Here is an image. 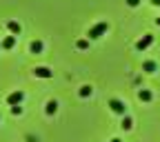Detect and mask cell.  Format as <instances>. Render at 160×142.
Segmentation results:
<instances>
[{"label":"cell","mask_w":160,"mask_h":142,"mask_svg":"<svg viewBox=\"0 0 160 142\" xmlns=\"http://www.w3.org/2000/svg\"><path fill=\"white\" fill-rule=\"evenodd\" d=\"M25 100V93L22 91H13V93H9L7 95V105H11V107H18L20 102Z\"/></svg>","instance_id":"cell-4"},{"label":"cell","mask_w":160,"mask_h":142,"mask_svg":"<svg viewBox=\"0 0 160 142\" xmlns=\"http://www.w3.org/2000/svg\"><path fill=\"white\" fill-rule=\"evenodd\" d=\"M127 5H129V7H138V5H140V0H127Z\"/></svg>","instance_id":"cell-16"},{"label":"cell","mask_w":160,"mask_h":142,"mask_svg":"<svg viewBox=\"0 0 160 142\" xmlns=\"http://www.w3.org/2000/svg\"><path fill=\"white\" fill-rule=\"evenodd\" d=\"M111 142H122V140H120V138H113V140H111Z\"/></svg>","instance_id":"cell-18"},{"label":"cell","mask_w":160,"mask_h":142,"mask_svg":"<svg viewBox=\"0 0 160 142\" xmlns=\"http://www.w3.org/2000/svg\"><path fill=\"white\" fill-rule=\"evenodd\" d=\"M156 25H158V27H160V18H156Z\"/></svg>","instance_id":"cell-19"},{"label":"cell","mask_w":160,"mask_h":142,"mask_svg":"<svg viewBox=\"0 0 160 142\" xmlns=\"http://www.w3.org/2000/svg\"><path fill=\"white\" fill-rule=\"evenodd\" d=\"M13 45H16V36H7L2 42H0V47H2V49H13Z\"/></svg>","instance_id":"cell-7"},{"label":"cell","mask_w":160,"mask_h":142,"mask_svg":"<svg viewBox=\"0 0 160 142\" xmlns=\"http://www.w3.org/2000/svg\"><path fill=\"white\" fill-rule=\"evenodd\" d=\"M142 71H145V73H153V71H156V62H153V60L142 62Z\"/></svg>","instance_id":"cell-9"},{"label":"cell","mask_w":160,"mask_h":142,"mask_svg":"<svg viewBox=\"0 0 160 142\" xmlns=\"http://www.w3.org/2000/svg\"><path fill=\"white\" fill-rule=\"evenodd\" d=\"M151 5H156V7H158V5H160V0H151Z\"/></svg>","instance_id":"cell-17"},{"label":"cell","mask_w":160,"mask_h":142,"mask_svg":"<svg viewBox=\"0 0 160 142\" xmlns=\"http://www.w3.org/2000/svg\"><path fill=\"white\" fill-rule=\"evenodd\" d=\"M76 47H78V49H87V47H89V42H87V40H78Z\"/></svg>","instance_id":"cell-14"},{"label":"cell","mask_w":160,"mask_h":142,"mask_svg":"<svg viewBox=\"0 0 160 142\" xmlns=\"http://www.w3.org/2000/svg\"><path fill=\"white\" fill-rule=\"evenodd\" d=\"M58 111V102H53V100H49V102H47V113L49 115H53Z\"/></svg>","instance_id":"cell-12"},{"label":"cell","mask_w":160,"mask_h":142,"mask_svg":"<svg viewBox=\"0 0 160 142\" xmlns=\"http://www.w3.org/2000/svg\"><path fill=\"white\" fill-rule=\"evenodd\" d=\"M138 98L142 100V102H151V98H153V93H151L149 89H140V91H138Z\"/></svg>","instance_id":"cell-6"},{"label":"cell","mask_w":160,"mask_h":142,"mask_svg":"<svg viewBox=\"0 0 160 142\" xmlns=\"http://www.w3.org/2000/svg\"><path fill=\"white\" fill-rule=\"evenodd\" d=\"M109 109L118 115H127V105L122 102V100H118V98H111L109 100Z\"/></svg>","instance_id":"cell-1"},{"label":"cell","mask_w":160,"mask_h":142,"mask_svg":"<svg viewBox=\"0 0 160 142\" xmlns=\"http://www.w3.org/2000/svg\"><path fill=\"white\" fill-rule=\"evenodd\" d=\"M29 49H31V53H36V56H38V53H42V42H40V40H33Z\"/></svg>","instance_id":"cell-10"},{"label":"cell","mask_w":160,"mask_h":142,"mask_svg":"<svg viewBox=\"0 0 160 142\" xmlns=\"http://www.w3.org/2000/svg\"><path fill=\"white\" fill-rule=\"evenodd\" d=\"M107 29H109V25L107 22H98V25H93L91 29H89V40H96V38H100L102 33H107Z\"/></svg>","instance_id":"cell-2"},{"label":"cell","mask_w":160,"mask_h":142,"mask_svg":"<svg viewBox=\"0 0 160 142\" xmlns=\"http://www.w3.org/2000/svg\"><path fill=\"white\" fill-rule=\"evenodd\" d=\"M7 29H9V31H11L13 36H18L20 31H22V27H20V25L16 22V20H9V22H7Z\"/></svg>","instance_id":"cell-8"},{"label":"cell","mask_w":160,"mask_h":142,"mask_svg":"<svg viewBox=\"0 0 160 142\" xmlns=\"http://www.w3.org/2000/svg\"><path fill=\"white\" fill-rule=\"evenodd\" d=\"M78 93H80V98H87V95H91V87H89V85L80 87V91H78Z\"/></svg>","instance_id":"cell-13"},{"label":"cell","mask_w":160,"mask_h":142,"mask_svg":"<svg viewBox=\"0 0 160 142\" xmlns=\"http://www.w3.org/2000/svg\"><path fill=\"white\" fill-rule=\"evenodd\" d=\"M33 76H36V78H51L53 71L47 69V67H36V69H33Z\"/></svg>","instance_id":"cell-5"},{"label":"cell","mask_w":160,"mask_h":142,"mask_svg":"<svg viewBox=\"0 0 160 142\" xmlns=\"http://www.w3.org/2000/svg\"><path fill=\"white\" fill-rule=\"evenodd\" d=\"M11 113L13 115H20V113H22V107H20V105L18 107H11Z\"/></svg>","instance_id":"cell-15"},{"label":"cell","mask_w":160,"mask_h":142,"mask_svg":"<svg viewBox=\"0 0 160 142\" xmlns=\"http://www.w3.org/2000/svg\"><path fill=\"white\" fill-rule=\"evenodd\" d=\"M151 45H153V36H151V33H145V36L136 42V49H138V51H145V49H149Z\"/></svg>","instance_id":"cell-3"},{"label":"cell","mask_w":160,"mask_h":142,"mask_svg":"<svg viewBox=\"0 0 160 142\" xmlns=\"http://www.w3.org/2000/svg\"><path fill=\"white\" fill-rule=\"evenodd\" d=\"M120 127H122V129H131V127H133V120H131L129 115H122V122H120Z\"/></svg>","instance_id":"cell-11"}]
</instances>
